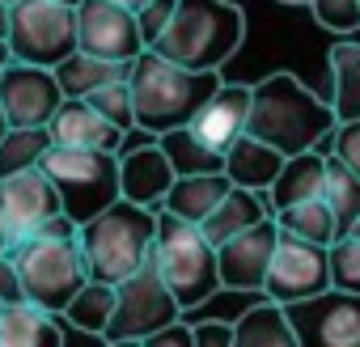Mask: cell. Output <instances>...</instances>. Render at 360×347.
<instances>
[{"mask_svg": "<svg viewBox=\"0 0 360 347\" xmlns=\"http://www.w3.org/2000/svg\"><path fill=\"white\" fill-rule=\"evenodd\" d=\"M131 98H136V127L161 136L174 127H187L200 106L221 89V68H187L153 47L131 60Z\"/></svg>", "mask_w": 360, "mask_h": 347, "instance_id": "obj_1", "label": "cell"}, {"mask_svg": "<svg viewBox=\"0 0 360 347\" xmlns=\"http://www.w3.org/2000/svg\"><path fill=\"white\" fill-rule=\"evenodd\" d=\"M335 127H339L335 106L322 102L314 89H305L292 72H271V77H263L255 85L246 131L259 136V140H267L284 157L318 148V140L326 131H335Z\"/></svg>", "mask_w": 360, "mask_h": 347, "instance_id": "obj_2", "label": "cell"}, {"mask_svg": "<svg viewBox=\"0 0 360 347\" xmlns=\"http://www.w3.org/2000/svg\"><path fill=\"white\" fill-rule=\"evenodd\" d=\"M246 43V13L233 0H178V9L153 51L187 68H225Z\"/></svg>", "mask_w": 360, "mask_h": 347, "instance_id": "obj_3", "label": "cell"}, {"mask_svg": "<svg viewBox=\"0 0 360 347\" xmlns=\"http://www.w3.org/2000/svg\"><path fill=\"white\" fill-rule=\"evenodd\" d=\"M153 242H157V208H144L131 199H115L106 212L81 225L89 275L106 284H119L131 271H140L153 254Z\"/></svg>", "mask_w": 360, "mask_h": 347, "instance_id": "obj_4", "label": "cell"}, {"mask_svg": "<svg viewBox=\"0 0 360 347\" xmlns=\"http://www.w3.org/2000/svg\"><path fill=\"white\" fill-rule=\"evenodd\" d=\"M153 258H157L169 292L178 296L183 309H200L204 301H212L225 288L221 284V258H217V246L208 242V233L195 221L174 216L169 208H157Z\"/></svg>", "mask_w": 360, "mask_h": 347, "instance_id": "obj_5", "label": "cell"}, {"mask_svg": "<svg viewBox=\"0 0 360 347\" xmlns=\"http://www.w3.org/2000/svg\"><path fill=\"white\" fill-rule=\"evenodd\" d=\"M9 258H13L18 271H22L26 301L43 305V309H51V313H64L68 301L94 280V275H89L85 246H81V233H77V237L26 233V237L13 242Z\"/></svg>", "mask_w": 360, "mask_h": 347, "instance_id": "obj_6", "label": "cell"}, {"mask_svg": "<svg viewBox=\"0 0 360 347\" xmlns=\"http://www.w3.org/2000/svg\"><path fill=\"white\" fill-rule=\"evenodd\" d=\"M47 178L56 183L64 212L77 216L81 225L98 212H106L115 199H123V178H119V152L106 148H77V144H51L47 157L39 161Z\"/></svg>", "mask_w": 360, "mask_h": 347, "instance_id": "obj_7", "label": "cell"}, {"mask_svg": "<svg viewBox=\"0 0 360 347\" xmlns=\"http://www.w3.org/2000/svg\"><path fill=\"white\" fill-rule=\"evenodd\" d=\"M183 313L187 309L178 305L157 258L148 254V263L140 271H131L127 280L115 284V313L106 326V343H144L148 334H157L161 326H169Z\"/></svg>", "mask_w": 360, "mask_h": 347, "instance_id": "obj_8", "label": "cell"}, {"mask_svg": "<svg viewBox=\"0 0 360 347\" xmlns=\"http://www.w3.org/2000/svg\"><path fill=\"white\" fill-rule=\"evenodd\" d=\"M9 43H13L18 60L56 68L60 60H68L81 47L77 5H64V0H13Z\"/></svg>", "mask_w": 360, "mask_h": 347, "instance_id": "obj_9", "label": "cell"}, {"mask_svg": "<svg viewBox=\"0 0 360 347\" xmlns=\"http://www.w3.org/2000/svg\"><path fill=\"white\" fill-rule=\"evenodd\" d=\"M326 288H330V246H318V242H305V237H292V233L280 229L263 296H271L280 305H292V301L318 296Z\"/></svg>", "mask_w": 360, "mask_h": 347, "instance_id": "obj_10", "label": "cell"}, {"mask_svg": "<svg viewBox=\"0 0 360 347\" xmlns=\"http://www.w3.org/2000/svg\"><path fill=\"white\" fill-rule=\"evenodd\" d=\"M288 317L301 347H360V292L330 284L318 296L292 301Z\"/></svg>", "mask_w": 360, "mask_h": 347, "instance_id": "obj_11", "label": "cell"}, {"mask_svg": "<svg viewBox=\"0 0 360 347\" xmlns=\"http://www.w3.org/2000/svg\"><path fill=\"white\" fill-rule=\"evenodd\" d=\"M64 102V89L56 81V68L13 60L0 68V106L9 110L13 127H47Z\"/></svg>", "mask_w": 360, "mask_h": 347, "instance_id": "obj_12", "label": "cell"}, {"mask_svg": "<svg viewBox=\"0 0 360 347\" xmlns=\"http://www.w3.org/2000/svg\"><path fill=\"white\" fill-rule=\"evenodd\" d=\"M77 39L81 51L102 55V60H119L131 64L148 43L140 34V18L115 0H81L77 5Z\"/></svg>", "mask_w": 360, "mask_h": 347, "instance_id": "obj_13", "label": "cell"}, {"mask_svg": "<svg viewBox=\"0 0 360 347\" xmlns=\"http://www.w3.org/2000/svg\"><path fill=\"white\" fill-rule=\"evenodd\" d=\"M119 178H123V199L144 204V208H161L178 174H174L161 140L144 127H131L123 148H119Z\"/></svg>", "mask_w": 360, "mask_h": 347, "instance_id": "obj_14", "label": "cell"}, {"mask_svg": "<svg viewBox=\"0 0 360 347\" xmlns=\"http://www.w3.org/2000/svg\"><path fill=\"white\" fill-rule=\"evenodd\" d=\"M276 242H280V225L276 216H263L259 225L233 233L229 242L217 246V258H221V284L229 292H263L267 284V267H271V254H276Z\"/></svg>", "mask_w": 360, "mask_h": 347, "instance_id": "obj_15", "label": "cell"}, {"mask_svg": "<svg viewBox=\"0 0 360 347\" xmlns=\"http://www.w3.org/2000/svg\"><path fill=\"white\" fill-rule=\"evenodd\" d=\"M0 212H5L13 237H26L43 221L64 212V199H60L56 183L47 178V169L30 165V169H18V174H5V178H0Z\"/></svg>", "mask_w": 360, "mask_h": 347, "instance_id": "obj_16", "label": "cell"}, {"mask_svg": "<svg viewBox=\"0 0 360 347\" xmlns=\"http://www.w3.org/2000/svg\"><path fill=\"white\" fill-rule=\"evenodd\" d=\"M250 98H255V85H233V81H221V89L200 106V114L191 119V131L212 144L217 152H225L242 131H246V119H250Z\"/></svg>", "mask_w": 360, "mask_h": 347, "instance_id": "obj_17", "label": "cell"}, {"mask_svg": "<svg viewBox=\"0 0 360 347\" xmlns=\"http://www.w3.org/2000/svg\"><path fill=\"white\" fill-rule=\"evenodd\" d=\"M51 127V140L56 144H77V148H106V152H119L127 131L119 123H110L98 106H89L85 98H64L56 119L47 123Z\"/></svg>", "mask_w": 360, "mask_h": 347, "instance_id": "obj_18", "label": "cell"}, {"mask_svg": "<svg viewBox=\"0 0 360 347\" xmlns=\"http://www.w3.org/2000/svg\"><path fill=\"white\" fill-rule=\"evenodd\" d=\"M322 191H326V152L305 148V152L284 157V169L276 174L267 204H271V212H280V208H292L305 199H322Z\"/></svg>", "mask_w": 360, "mask_h": 347, "instance_id": "obj_19", "label": "cell"}, {"mask_svg": "<svg viewBox=\"0 0 360 347\" xmlns=\"http://www.w3.org/2000/svg\"><path fill=\"white\" fill-rule=\"evenodd\" d=\"M284 169V152L271 148L267 140L242 131L229 148H225V174L238 183V187H250V191H271L276 174Z\"/></svg>", "mask_w": 360, "mask_h": 347, "instance_id": "obj_20", "label": "cell"}, {"mask_svg": "<svg viewBox=\"0 0 360 347\" xmlns=\"http://www.w3.org/2000/svg\"><path fill=\"white\" fill-rule=\"evenodd\" d=\"M60 313L34 305V301H13L0 309V347H60L64 330L56 322Z\"/></svg>", "mask_w": 360, "mask_h": 347, "instance_id": "obj_21", "label": "cell"}, {"mask_svg": "<svg viewBox=\"0 0 360 347\" xmlns=\"http://www.w3.org/2000/svg\"><path fill=\"white\" fill-rule=\"evenodd\" d=\"M263 216H276L271 212V204H267V191H250V187H229V195L200 221V229L208 233V242L212 246H221V242H229L233 233H242V229H250V225H259Z\"/></svg>", "mask_w": 360, "mask_h": 347, "instance_id": "obj_22", "label": "cell"}, {"mask_svg": "<svg viewBox=\"0 0 360 347\" xmlns=\"http://www.w3.org/2000/svg\"><path fill=\"white\" fill-rule=\"evenodd\" d=\"M229 187H233V178H229L225 169H208V174H178L161 208H169L174 216H183V221H195V225H200V221H204V216L225 199V195H229Z\"/></svg>", "mask_w": 360, "mask_h": 347, "instance_id": "obj_23", "label": "cell"}, {"mask_svg": "<svg viewBox=\"0 0 360 347\" xmlns=\"http://www.w3.org/2000/svg\"><path fill=\"white\" fill-rule=\"evenodd\" d=\"M233 330H238V343L233 347H297L301 343L297 339V326L288 317V305H280L271 296H263L259 305H250L233 322Z\"/></svg>", "mask_w": 360, "mask_h": 347, "instance_id": "obj_24", "label": "cell"}, {"mask_svg": "<svg viewBox=\"0 0 360 347\" xmlns=\"http://www.w3.org/2000/svg\"><path fill=\"white\" fill-rule=\"evenodd\" d=\"M131 72V64H119V60H102V55H89V51H72L68 60L56 64V81L64 89V98H89L98 85H110V81H123Z\"/></svg>", "mask_w": 360, "mask_h": 347, "instance_id": "obj_25", "label": "cell"}, {"mask_svg": "<svg viewBox=\"0 0 360 347\" xmlns=\"http://www.w3.org/2000/svg\"><path fill=\"white\" fill-rule=\"evenodd\" d=\"M326 68H330V106L339 123L360 119V43H335Z\"/></svg>", "mask_w": 360, "mask_h": 347, "instance_id": "obj_26", "label": "cell"}, {"mask_svg": "<svg viewBox=\"0 0 360 347\" xmlns=\"http://www.w3.org/2000/svg\"><path fill=\"white\" fill-rule=\"evenodd\" d=\"M110 313H115V284H106V280H89V284L68 301V309H64L60 317H64L72 330H81V334L106 339Z\"/></svg>", "mask_w": 360, "mask_h": 347, "instance_id": "obj_27", "label": "cell"}, {"mask_svg": "<svg viewBox=\"0 0 360 347\" xmlns=\"http://www.w3.org/2000/svg\"><path fill=\"white\" fill-rule=\"evenodd\" d=\"M157 140H161V148H165L174 174H208V169H225V152H217L212 144H204V140L191 131V123H187V127H174V131H161Z\"/></svg>", "mask_w": 360, "mask_h": 347, "instance_id": "obj_28", "label": "cell"}, {"mask_svg": "<svg viewBox=\"0 0 360 347\" xmlns=\"http://www.w3.org/2000/svg\"><path fill=\"white\" fill-rule=\"evenodd\" d=\"M322 199L330 204V212L339 221V237H343L360 216V174L335 152L326 157V191H322Z\"/></svg>", "mask_w": 360, "mask_h": 347, "instance_id": "obj_29", "label": "cell"}, {"mask_svg": "<svg viewBox=\"0 0 360 347\" xmlns=\"http://www.w3.org/2000/svg\"><path fill=\"white\" fill-rule=\"evenodd\" d=\"M276 225L292 237H305V242H318V246H330L339 237V221L330 212L326 199H305V204H292V208H280L276 212Z\"/></svg>", "mask_w": 360, "mask_h": 347, "instance_id": "obj_30", "label": "cell"}, {"mask_svg": "<svg viewBox=\"0 0 360 347\" xmlns=\"http://www.w3.org/2000/svg\"><path fill=\"white\" fill-rule=\"evenodd\" d=\"M51 127H13L5 140H0V178L5 174H18V169H30L47 157L51 148Z\"/></svg>", "mask_w": 360, "mask_h": 347, "instance_id": "obj_31", "label": "cell"}, {"mask_svg": "<svg viewBox=\"0 0 360 347\" xmlns=\"http://www.w3.org/2000/svg\"><path fill=\"white\" fill-rule=\"evenodd\" d=\"M85 102L98 106V110H102L110 123H119L123 131L136 127V98H131V81H127V77H123V81H110V85H98Z\"/></svg>", "mask_w": 360, "mask_h": 347, "instance_id": "obj_32", "label": "cell"}, {"mask_svg": "<svg viewBox=\"0 0 360 347\" xmlns=\"http://www.w3.org/2000/svg\"><path fill=\"white\" fill-rule=\"evenodd\" d=\"M330 284L347 288V292H360V237L343 233V237L330 242Z\"/></svg>", "mask_w": 360, "mask_h": 347, "instance_id": "obj_33", "label": "cell"}, {"mask_svg": "<svg viewBox=\"0 0 360 347\" xmlns=\"http://www.w3.org/2000/svg\"><path fill=\"white\" fill-rule=\"evenodd\" d=\"M309 13L322 30L330 34H352L360 30V0H309Z\"/></svg>", "mask_w": 360, "mask_h": 347, "instance_id": "obj_34", "label": "cell"}, {"mask_svg": "<svg viewBox=\"0 0 360 347\" xmlns=\"http://www.w3.org/2000/svg\"><path fill=\"white\" fill-rule=\"evenodd\" d=\"M174 9H178V0H148V5L136 13V18H140V34H144V43H148V47L161 39V30L169 26Z\"/></svg>", "mask_w": 360, "mask_h": 347, "instance_id": "obj_35", "label": "cell"}, {"mask_svg": "<svg viewBox=\"0 0 360 347\" xmlns=\"http://www.w3.org/2000/svg\"><path fill=\"white\" fill-rule=\"evenodd\" d=\"M335 157H343L360 174V119H343L335 127Z\"/></svg>", "mask_w": 360, "mask_h": 347, "instance_id": "obj_36", "label": "cell"}, {"mask_svg": "<svg viewBox=\"0 0 360 347\" xmlns=\"http://www.w3.org/2000/svg\"><path fill=\"white\" fill-rule=\"evenodd\" d=\"M144 343H148V347H195V326H191L187 317H174L169 326H161V330L148 334Z\"/></svg>", "mask_w": 360, "mask_h": 347, "instance_id": "obj_37", "label": "cell"}, {"mask_svg": "<svg viewBox=\"0 0 360 347\" xmlns=\"http://www.w3.org/2000/svg\"><path fill=\"white\" fill-rule=\"evenodd\" d=\"M233 343H238L233 322H221V317L195 322V347H233Z\"/></svg>", "mask_w": 360, "mask_h": 347, "instance_id": "obj_38", "label": "cell"}, {"mask_svg": "<svg viewBox=\"0 0 360 347\" xmlns=\"http://www.w3.org/2000/svg\"><path fill=\"white\" fill-rule=\"evenodd\" d=\"M0 301L5 305H13V301H26V288H22V271H18V263L5 254L0 258Z\"/></svg>", "mask_w": 360, "mask_h": 347, "instance_id": "obj_39", "label": "cell"}, {"mask_svg": "<svg viewBox=\"0 0 360 347\" xmlns=\"http://www.w3.org/2000/svg\"><path fill=\"white\" fill-rule=\"evenodd\" d=\"M13 242H18V237H13V229H9V221H5V212H0V258L13 250Z\"/></svg>", "mask_w": 360, "mask_h": 347, "instance_id": "obj_40", "label": "cell"}, {"mask_svg": "<svg viewBox=\"0 0 360 347\" xmlns=\"http://www.w3.org/2000/svg\"><path fill=\"white\" fill-rule=\"evenodd\" d=\"M9 18H13V0H0V34L9 39Z\"/></svg>", "mask_w": 360, "mask_h": 347, "instance_id": "obj_41", "label": "cell"}, {"mask_svg": "<svg viewBox=\"0 0 360 347\" xmlns=\"http://www.w3.org/2000/svg\"><path fill=\"white\" fill-rule=\"evenodd\" d=\"M18 55H13V43L5 39V34H0V68H5V64H13Z\"/></svg>", "mask_w": 360, "mask_h": 347, "instance_id": "obj_42", "label": "cell"}, {"mask_svg": "<svg viewBox=\"0 0 360 347\" xmlns=\"http://www.w3.org/2000/svg\"><path fill=\"white\" fill-rule=\"evenodd\" d=\"M9 131H13V119H9V110H5V106H0V140H5Z\"/></svg>", "mask_w": 360, "mask_h": 347, "instance_id": "obj_43", "label": "cell"}, {"mask_svg": "<svg viewBox=\"0 0 360 347\" xmlns=\"http://www.w3.org/2000/svg\"><path fill=\"white\" fill-rule=\"evenodd\" d=\"M115 5H123V9H131V13H140V9L148 5V0H115Z\"/></svg>", "mask_w": 360, "mask_h": 347, "instance_id": "obj_44", "label": "cell"}, {"mask_svg": "<svg viewBox=\"0 0 360 347\" xmlns=\"http://www.w3.org/2000/svg\"><path fill=\"white\" fill-rule=\"evenodd\" d=\"M347 233H352V237H360V216H356V225H352V229H347Z\"/></svg>", "mask_w": 360, "mask_h": 347, "instance_id": "obj_45", "label": "cell"}, {"mask_svg": "<svg viewBox=\"0 0 360 347\" xmlns=\"http://www.w3.org/2000/svg\"><path fill=\"white\" fill-rule=\"evenodd\" d=\"M280 5H309V0H280Z\"/></svg>", "mask_w": 360, "mask_h": 347, "instance_id": "obj_46", "label": "cell"}, {"mask_svg": "<svg viewBox=\"0 0 360 347\" xmlns=\"http://www.w3.org/2000/svg\"><path fill=\"white\" fill-rule=\"evenodd\" d=\"M64 5H81V0H64Z\"/></svg>", "mask_w": 360, "mask_h": 347, "instance_id": "obj_47", "label": "cell"}, {"mask_svg": "<svg viewBox=\"0 0 360 347\" xmlns=\"http://www.w3.org/2000/svg\"><path fill=\"white\" fill-rule=\"evenodd\" d=\"M0 309H5V301H0Z\"/></svg>", "mask_w": 360, "mask_h": 347, "instance_id": "obj_48", "label": "cell"}]
</instances>
